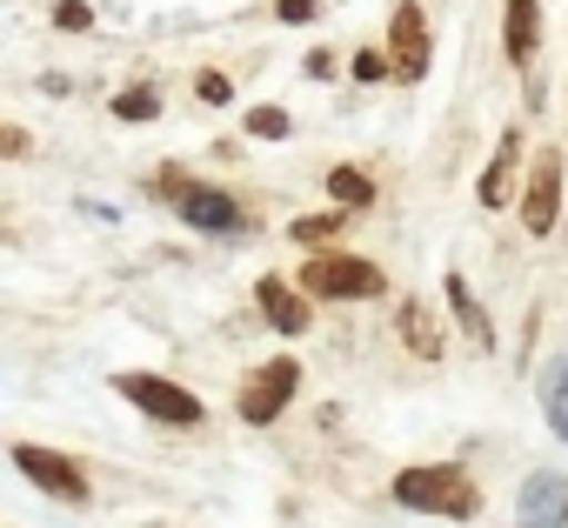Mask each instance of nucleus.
<instances>
[{"label":"nucleus","mask_w":568,"mask_h":528,"mask_svg":"<svg viewBox=\"0 0 568 528\" xmlns=\"http://www.w3.org/2000/svg\"><path fill=\"white\" fill-rule=\"evenodd\" d=\"M395 501H402V508H415V515H448V521L481 515V488H475V481H468V468H455V461L402 468V475H395Z\"/></svg>","instance_id":"nucleus-1"},{"label":"nucleus","mask_w":568,"mask_h":528,"mask_svg":"<svg viewBox=\"0 0 568 528\" xmlns=\"http://www.w3.org/2000/svg\"><path fill=\"white\" fill-rule=\"evenodd\" d=\"M148 194H154V201H168V207H174L187 227H201V234H234V227H241L234 194H221V187H207V181H187L181 167L148 174Z\"/></svg>","instance_id":"nucleus-2"},{"label":"nucleus","mask_w":568,"mask_h":528,"mask_svg":"<svg viewBox=\"0 0 568 528\" xmlns=\"http://www.w3.org/2000/svg\"><path fill=\"white\" fill-rule=\"evenodd\" d=\"M302 288L315 302H375L388 288V275L375 261H355V254H335V247H315L308 268H302Z\"/></svg>","instance_id":"nucleus-3"},{"label":"nucleus","mask_w":568,"mask_h":528,"mask_svg":"<svg viewBox=\"0 0 568 528\" xmlns=\"http://www.w3.org/2000/svg\"><path fill=\"white\" fill-rule=\"evenodd\" d=\"M114 388L141 408V415H154V422H168V428H194L207 408H201V395H187L181 382H168V375H114Z\"/></svg>","instance_id":"nucleus-4"},{"label":"nucleus","mask_w":568,"mask_h":528,"mask_svg":"<svg viewBox=\"0 0 568 528\" xmlns=\"http://www.w3.org/2000/svg\"><path fill=\"white\" fill-rule=\"evenodd\" d=\"M295 382H302V362H295V355H274L267 368H254L247 388H241V422H247V428H267L281 408L295 402Z\"/></svg>","instance_id":"nucleus-5"},{"label":"nucleus","mask_w":568,"mask_h":528,"mask_svg":"<svg viewBox=\"0 0 568 528\" xmlns=\"http://www.w3.org/2000/svg\"><path fill=\"white\" fill-rule=\"evenodd\" d=\"M555 221H561V154L535 148V167H528V187H521V227L535 241H548Z\"/></svg>","instance_id":"nucleus-6"},{"label":"nucleus","mask_w":568,"mask_h":528,"mask_svg":"<svg viewBox=\"0 0 568 528\" xmlns=\"http://www.w3.org/2000/svg\"><path fill=\"white\" fill-rule=\"evenodd\" d=\"M388 54H395V81H422L428 61H435V34H428V14L415 0H402L388 14Z\"/></svg>","instance_id":"nucleus-7"},{"label":"nucleus","mask_w":568,"mask_h":528,"mask_svg":"<svg viewBox=\"0 0 568 528\" xmlns=\"http://www.w3.org/2000/svg\"><path fill=\"white\" fill-rule=\"evenodd\" d=\"M14 468H21L28 481H41V488H48L54 501H74V508L88 501V475H81V468H74L68 455H48V448L21 441V448H14Z\"/></svg>","instance_id":"nucleus-8"},{"label":"nucleus","mask_w":568,"mask_h":528,"mask_svg":"<svg viewBox=\"0 0 568 528\" xmlns=\"http://www.w3.org/2000/svg\"><path fill=\"white\" fill-rule=\"evenodd\" d=\"M254 302H261V315H267L281 335H308V322H315V308H308L315 295L295 288L288 275H261V282H254Z\"/></svg>","instance_id":"nucleus-9"},{"label":"nucleus","mask_w":568,"mask_h":528,"mask_svg":"<svg viewBox=\"0 0 568 528\" xmlns=\"http://www.w3.org/2000/svg\"><path fill=\"white\" fill-rule=\"evenodd\" d=\"M515 174H521V128H508V134L495 141V154H488V174H481V187H475L488 214L515 201Z\"/></svg>","instance_id":"nucleus-10"},{"label":"nucleus","mask_w":568,"mask_h":528,"mask_svg":"<svg viewBox=\"0 0 568 528\" xmlns=\"http://www.w3.org/2000/svg\"><path fill=\"white\" fill-rule=\"evenodd\" d=\"M501 48H508L515 68L535 61V48H541V8H535V0H508V8H501Z\"/></svg>","instance_id":"nucleus-11"},{"label":"nucleus","mask_w":568,"mask_h":528,"mask_svg":"<svg viewBox=\"0 0 568 528\" xmlns=\"http://www.w3.org/2000/svg\"><path fill=\"white\" fill-rule=\"evenodd\" d=\"M395 335H402V348L422 355V362H442V348H448V342H442V322L428 315V302H402V308H395Z\"/></svg>","instance_id":"nucleus-12"},{"label":"nucleus","mask_w":568,"mask_h":528,"mask_svg":"<svg viewBox=\"0 0 568 528\" xmlns=\"http://www.w3.org/2000/svg\"><path fill=\"white\" fill-rule=\"evenodd\" d=\"M521 521L528 528H561L568 521V481L561 475H535L521 488Z\"/></svg>","instance_id":"nucleus-13"},{"label":"nucleus","mask_w":568,"mask_h":528,"mask_svg":"<svg viewBox=\"0 0 568 528\" xmlns=\"http://www.w3.org/2000/svg\"><path fill=\"white\" fill-rule=\"evenodd\" d=\"M442 288H448V308H455V322H462V328H468V335H475V342L488 348V342H495V322H488V308L475 302L468 275H442Z\"/></svg>","instance_id":"nucleus-14"},{"label":"nucleus","mask_w":568,"mask_h":528,"mask_svg":"<svg viewBox=\"0 0 568 528\" xmlns=\"http://www.w3.org/2000/svg\"><path fill=\"white\" fill-rule=\"evenodd\" d=\"M541 415H548V428L568 441V355H555L548 375H541Z\"/></svg>","instance_id":"nucleus-15"},{"label":"nucleus","mask_w":568,"mask_h":528,"mask_svg":"<svg viewBox=\"0 0 568 528\" xmlns=\"http://www.w3.org/2000/svg\"><path fill=\"white\" fill-rule=\"evenodd\" d=\"M348 214H355V207H342V201H335L328 214H302V221H295L288 234H295V241H302V247L315 254V247H328V241H335V234L348 227Z\"/></svg>","instance_id":"nucleus-16"},{"label":"nucleus","mask_w":568,"mask_h":528,"mask_svg":"<svg viewBox=\"0 0 568 528\" xmlns=\"http://www.w3.org/2000/svg\"><path fill=\"white\" fill-rule=\"evenodd\" d=\"M328 194H335L342 207H375V174H362V167H335V174H328Z\"/></svg>","instance_id":"nucleus-17"},{"label":"nucleus","mask_w":568,"mask_h":528,"mask_svg":"<svg viewBox=\"0 0 568 528\" xmlns=\"http://www.w3.org/2000/svg\"><path fill=\"white\" fill-rule=\"evenodd\" d=\"M154 114H161V88L134 81V88H121V94H114V121H154Z\"/></svg>","instance_id":"nucleus-18"},{"label":"nucleus","mask_w":568,"mask_h":528,"mask_svg":"<svg viewBox=\"0 0 568 528\" xmlns=\"http://www.w3.org/2000/svg\"><path fill=\"white\" fill-rule=\"evenodd\" d=\"M288 128H295V121L281 114V108H254V114H247V134H254V141H288Z\"/></svg>","instance_id":"nucleus-19"},{"label":"nucleus","mask_w":568,"mask_h":528,"mask_svg":"<svg viewBox=\"0 0 568 528\" xmlns=\"http://www.w3.org/2000/svg\"><path fill=\"white\" fill-rule=\"evenodd\" d=\"M348 74H355V81H368V88H375V81H388V74H395V54H382V48H362V54H355V68H348Z\"/></svg>","instance_id":"nucleus-20"},{"label":"nucleus","mask_w":568,"mask_h":528,"mask_svg":"<svg viewBox=\"0 0 568 528\" xmlns=\"http://www.w3.org/2000/svg\"><path fill=\"white\" fill-rule=\"evenodd\" d=\"M54 28L88 34V28H94V8H88V0H54Z\"/></svg>","instance_id":"nucleus-21"},{"label":"nucleus","mask_w":568,"mask_h":528,"mask_svg":"<svg viewBox=\"0 0 568 528\" xmlns=\"http://www.w3.org/2000/svg\"><path fill=\"white\" fill-rule=\"evenodd\" d=\"M322 8H315V0H274V21H288V28H308Z\"/></svg>","instance_id":"nucleus-22"},{"label":"nucleus","mask_w":568,"mask_h":528,"mask_svg":"<svg viewBox=\"0 0 568 528\" xmlns=\"http://www.w3.org/2000/svg\"><path fill=\"white\" fill-rule=\"evenodd\" d=\"M194 94H201V101H207V108H221V101H227V94H234V81H227V74H214V68H207V74H201V81H194Z\"/></svg>","instance_id":"nucleus-23"},{"label":"nucleus","mask_w":568,"mask_h":528,"mask_svg":"<svg viewBox=\"0 0 568 528\" xmlns=\"http://www.w3.org/2000/svg\"><path fill=\"white\" fill-rule=\"evenodd\" d=\"M302 74H308V81H328V74H335V54H328V48H315V54L302 61Z\"/></svg>","instance_id":"nucleus-24"},{"label":"nucleus","mask_w":568,"mask_h":528,"mask_svg":"<svg viewBox=\"0 0 568 528\" xmlns=\"http://www.w3.org/2000/svg\"><path fill=\"white\" fill-rule=\"evenodd\" d=\"M0 154L21 161V154H28V134H21V128H8V134H0Z\"/></svg>","instance_id":"nucleus-25"},{"label":"nucleus","mask_w":568,"mask_h":528,"mask_svg":"<svg viewBox=\"0 0 568 528\" xmlns=\"http://www.w3.org/2000/svg\"><path fill=\"white\" fill-rule=\"evenodd\" d=\"M561 528H568V521H561Z\"/></svg>","instance_id":"nucleus-26"}]
</instances>
